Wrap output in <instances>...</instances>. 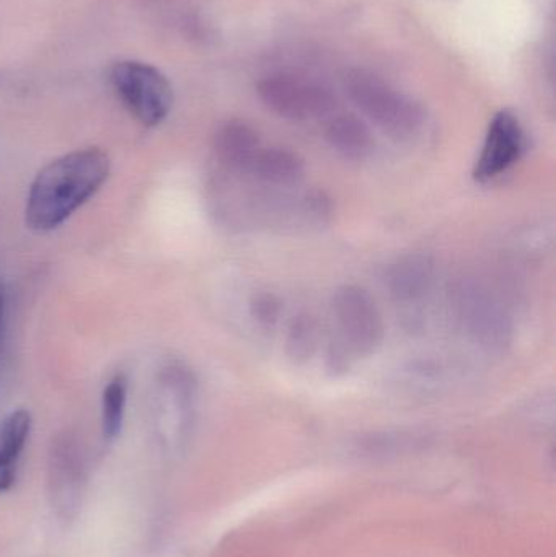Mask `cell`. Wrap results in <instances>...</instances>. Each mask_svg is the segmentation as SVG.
Returning <instances> with one entry per match:
<instances>
[{
    "instance_id": "obj_1",
    "label": "cell",
    "mask_w": 556,
    "mask_h": 557,
    "mask_svg": "<svg viewBox=\"0 0 556 557\" xmlns=\"http://www.w3.org/2000/svg\"><path fill=\"white\" fill-rule=\"evenodd\" d=\"M110 175V159L97 147L75 150L52 160L33 180L26 196L25 221L45 234L61 227L97 195Z\"/></svg>"
},
{
    "instance_id": "obj_2",
    "label": "cell",
    "mask_w": 556,
    "mask_h": 557,
    "mask_svg": "<svg viewBox=\"0 0 556 557\" xmlns=\"http://www.w3.org/2000/svg\"><path fill=\"white\" fill-rule=\"evenodd\" d=\"M343 87L353 104L392 139H411L423 127V108L374 72L349 69Z\"/></svg>"
},
{
    "instance_id": "obj_3",
    "label": "cell",
    "mask_w": 556,
    "mask_h": 557,
    "mask_svg": "<svg viewBox=\"0 0 556 557\" xmlns=\"http://www.w3.org/2000/svg\"><path fill=\"white\" fill-rule=\"evenodd\" d=\"M336 343L329 356L332 370L348 367L353 357L372 356L384 341L385 326L372 295L359 285H343L333 297Z\"/></svg>"
},
{
    "instance_id": "obj_4",
    "label": "cell",
    "mask_w": 556,
    "mask_h": 557,
    "mask_svg": "<svg viewBox=\"0 0 556 557\" xmlns=\"http://www.w3.org/2000/svg\"><path fill=\"white\" fill-rule=\"evenodd\" d=\"M450 307L460 330L483 349L503 350L511 343V317L480 282L473 278L457 282L450 292Z\"/></svg>"
},
{
    "instance_id": "obj_5",
    "label": "cell",
    "mask_w": 556,
    "mask_h": 557,
    "mask_svg": "<svg viewBox=\"0 0 556 557\" xmlns=\"http://www.w3.org/2000/svg\"><path fill=\"white\" fill-rule=\"evenodd\" d=\"M111 85L124 107L144 126H157L169 116L173 90L159 69L137 61H121L110 72Z\"/></svg>"
},
{
    "instance_id": "obj_6",
    "label": "cell",
    "mask_w": 556,
    "mask_h": 557,
    "mask_svg": "<svg viewBox=\"0 0 556 557\" xmlns=\"http://www.w3.org/2000/svg\"><path fill=\"white\" fill-rule=\"evenodd\" d=\"M257 94L268 110L289 121L322 120L336 108L329 88L299 75H268L258 82Z\"/></svg>"
},
{
    "instance_id": "obj_7",
    "label": "cell",
    "mask_w": 556,
    "mask_h": 557,
    "mask_svg": "<svg viewBox=\"0 0 556 557\" xmlns=\"http://www.w3.org/2000/svg\"><path fill=\"white\" fill-rule=\"evenodd\" d=\"M528 150V134L512 111L502 110L490 121L473 178L489 183L512 169Z\"/></svg>"
},
{
    "instance_id": "obj_8",
    "label": "cell",
    "mask_w": 556,
    "mask_h": 557,
    "mask_svg": "<svg viewBox=\"0 0 556 557\" xmlns=\"http://www.w3.org/2000/svg\"><path fill=\"white\" fill-rule=\"evenodd\" d=\"M388 294L400 307H417L434 284V261L430 255L411 253L398 258L387 270Z\"/></svg>"
},
{
    "instance_id": "obj_9",
    "label": "cell",
    "mask_w": 556,
    "mask_h": 557,
    "mask_svg": "<svg viewBox=\"0 0 556 557\" xmlns=\"http://www.w3.org/2000/svg\"><path fill=\"white\" fill-rule=\"evenodd\" d=\"M306 165L293 150L263 147L255 153L242 175L270 188H291L304 178Z\"/></svg>"
},
{
    "instance_id": "obj_10",
    "label": "cell",
    "mask_w": 556,
    "mask_h": 557,
    "mask_svg": "<svg viewBox=\"0 0 556 557\" xmlns=\"http://www.w3.org/2000/svg\"><path fill=\"white\" fill-rule=\"evenodd\" d=\"M260 149V136L244 121H228L214 137L215 159L232 175H242Z\"/></svg>"
},
{
    "instance_id": "obj_11",
    "label": "cell",
    "mask_w": 556,
    "mask_h": 557,
    "mask_svg": "<svg viewBox=\"0 0 556 557\" xmlns=\"http://www.w3.org/2000/svg\"><path fill=\"white\" fill-rule=\"evenodd\" d=\"M325 139L343 159L356 160V162L368 159L375 149L371 129L356 114L333 116L326 124Z\"/></svg>"
},
{
    "instance_id": "obj_12",
    "label": "cell",
    "mask_w": 556,
    "mask_h": 557,
    "mask_svg": "<svg viewBox=\"0 0 556 557\" xmlns=\"http://www.w3.org/2000/svg\"><path fill=\"white\" fill-rule=\"evenodd\" d=\"M32 431L28 411H13L0 424V493L9 491L15 481L16 461Z\"/></svg>"
},
{
    "instance_id": "obj_13",
    "label": "cell",
    "mask_w": 556,
    "mask_h": 557,
    "mask_svg": "<svg viewBox=\"0 0 556 557\" xmlns=\"http://www.w3.org/2000/svg\"><path fill=\"white\" fill-rule=\"evenodd\" d=\"M319 324L310 314H297L291 321L286 334V354L296 366L309 362L319 347Z\"/></svg>"
},
{
    "instance_id": "obj_14",
    "label": "cell",
    "mask_w": 556,
    "mask_h": 557,
    "mask_svg": "<svg viewBox=\"0 0 556 557\" xmlns=\"http://www.w3.org/2000/svg\"><path fill=\"white\" fill-rule=\"evenodd\" d=\"M127 380L116 375L108 382L101 398V425L108 441H113L123 429L124 412H126Z\"/></svg>"
},
{
    "instance_id": "obj_15",
    "label": "cell",
    "mask_w": 556,
    "mask_h": 557,
    "mask_svg": "<svg viewBox=\"0 0 556 557\" xmlns=\"http://www.w3.org/2000/svg\"><path fill=\"white\" fill-rule=\"evenodd\" d=\"M250 313L261 326H273L281 314V301L273 294H258L251 298Z\"/></svg>"
},
{
    "instance_id": "obj_16",
    "label": "cell",
    "mask_w": 556,
    "mask_h": 557,
    "mask_svg": "<svg viewBox=\"0 0 556 557\" xmlns=\"http://www.w3.org/2000/svg\"><path fill=\"white\" fill-rule=\"evenodd\" d=\"M2 311H3V301H2V292H0V326H2Z\"/></svg>"
}]
</instances>
